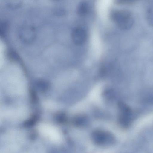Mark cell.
<instances>
[{
	"mask_svg": "<svg viewBox=\"0 0 153 153\" xmlns=\"http://www.w3.org/2000/svg\"><path fill=\"white\" fill-rule=\"evenodd\" d=\"M147 19L149 23L153 27V11L149 10L148 13Z\"/></svg>",
	"mask_w": 153,
	"mask_h": 153,
	"instance_id": "11",
	"label": "cell"
},
{
	"mask_svg": "<svg viewBox=\"0 0 153 153\" xmlns=\"http://www.w3.org/2000/svg\"><path fill=\"white\" fill-rule=\"evenodd\" d=\"M22 2V0H7V4L9 8L16 9L21 6Z\"/></svg>",
	"mask_w": 153,
	"mask_h": 153,
	"instance_id": "7",
	"label": "cell"
},
{
	"mask_svg": "<svg viewBox=\"0 0 153 153\" xmlns=\"http://www.w3.org/2000/svg\"><path fill=\"white\" fill-rule=\"evenodd\" d=\"M71 37L74 44L77 45H80L83 43L86 39V33L82 28H76L72 31Z\"/></svg>",
	"mask_w": 153,
	"mask_h": 153,
	"instance_id": "5",
	"label": "cell"
},
{
	"mask_svg": "<svg viewBox=\"0 0 153 153\" xmlns=\"http://www.w3.org/2000/svg\"><path fill=\"white\" fill-rule=\"evenodd\" d=\"M92 140L97 145L109 146L115 142V138L110 132L103 130H97L92 134Z\"/></svg>",
	"mask_w": 153,
	"mask_h": 153,
	"instance_id": "3",
	"label": "cell"
},
{
	"mask_svg": "<svg viewBox=\"0 0 153 153\" xmlns=\"http://www.w3.org/2000/svg\"><path fill=\"white\" fill-rule=\"evenodd\" d=\"M110 17L118 27L123 30L129 29L134 24L133 16L127 10H112L110 12Z\"/></svg>",
	"mask_w": 153,
	"mask_h": 153,
	"instance_id": "1",
	"label": "cell"
},
{
	"mask_svg": "<svg viewBox=\"0 0 153 153\" xmlns=\"http://www.w3.org/2000/svg\"><path fill=\"white\" fill-rule=\"evenodd\" d=\"M38 129L41 135L51 141L56 143L59 141L60 133L53 126L46 123H41L38 125Z\"/></svg>",
	"mask_w": 153,
	"mask_h": 153,
	"instance_id": "2",
	"label": "cell"
},
{
	"mask_svg": "<svg viewBox=\"0 0 153 153\" xmlns=\"http://www.w3.org/2000/svg\"><path fill=\"white\" fill-rule=\"evenodd\" d=\"M137 0H114V3L117 4H129L135 2Z\"/></svg>",
	"mask_w": 153,
	"mask_h": 153,
	"instance_id": "10",
	"label": "cell"
},
{
	"mask_svg": "<svg viewBox=\"0 0 153 153\" xmlns=\"http://www.w3.org/2000/svg\"><path fill=\"white\" fill-rule=\"evenodd\" d=\"M119 113L118 122L120 126L124 128L129 126L132 119V112L131 109L123 102L119 103Z\"/></svg>",
	"mask_w": 153,
	"mask_h": 153,
	"instance_id": "4",
	"label": "cell"
},
{
	"mask_svg": "<svg viewBox=\"0 0 153 153\" xmlns=\"http://www.w3.org/2000/svg\"><path fill=\"white\" fill-rule=\"evenodd\" d=\"M74 120V125L76 126H80L86 121L85 117L81 115L75 117Z\"/></svg>",
	"mask_w": 153,
	"mask_h": 153,
	"instance_id": "8",
	"label": "cell"
},
{
	"mask_svg": "<svg viewBox=\"0 0 153 153\" xmlns=\"http://www.w3.org/2000/svg\"><path fill=\"white\" fill-rule=\"evenodd\" d=\"M8 23L6 21H3L1 23L0 32V33L3 36L6 33L8 27Z\"/></svg>",
	"mask_w": 153,
	"mask_h": 153,
	"instance_id": "9",
	"label": "cell"
},
{
	"mask_svg": "<svg viewBox=\"0 0 153 153\" xmlns=\"http://www.w3.org/2000/svg\"><path fill=\"white\" fill-rule=\"evenodd\" d=\"M88 9V3L85 1H82L78 6L76 10L77 13L79 16H84L87 15Z\"/></svg>",
	"mask_w": 153,
	"mask_h": 153,
	"instance_id": "6",
	"label": "cell"
},
{
	"mask_svg": "<svg viewBox=\"0 0 153 153\" xmlns=\"http://www.w3.org/2000/svg\"></svg>",
	"mask_w": 153,
	"mask_h": 153,
	"instance_id": "12",
	"label": "cell"
}]
</instances>
